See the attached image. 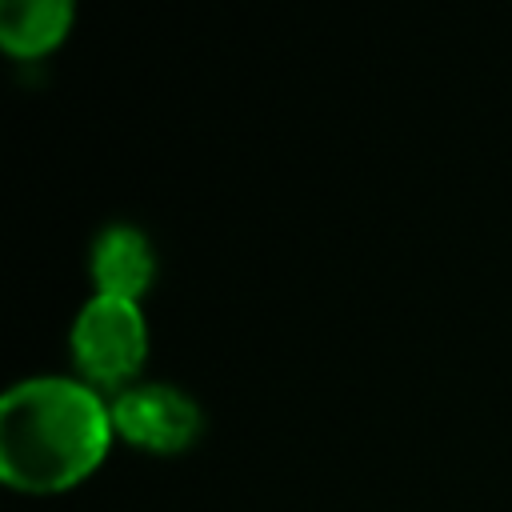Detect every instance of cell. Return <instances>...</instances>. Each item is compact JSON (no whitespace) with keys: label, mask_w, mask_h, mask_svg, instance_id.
I'll return each instance as SVG.
<instances>
[{"label":"cell","mask_w":512,"mask_h":512,"mask_svg":"<svg viewBox=\"0 0 512 512\" xmlns=\"http://www.w3.org/2000/svg\"><path fill=\"white\" fill-rule=\"evenodd\" d=\"M88 272L100 296H120L140 304V296L156 280V248L136 224H108L92 240Z\"/></svg>","instance_id":"obj_4"},{"label":"cell","mask_w":512,"mask_h":512,"mask_svg":"<svg viewBox=\"0 0 512 512\" xmlns=\"http://www.w3.org/2000/svg\"><path fill=\"white\" fill-rule=\"evenodd\" d=\"M76 20L72 0H12L0 8V44L12 56H44Z\"/></svg>","instance_id":"obj_5"},{"label":"cell","mask_w":512,"mask_h":512,"mask_svg":"<svg viewBox=\"0 0 512 512\" xmlns=\"http://www.w3.org/2000/svg\"><path fill=\"white\" fill-rule=\"evenodd\" d=\"M68 348L84 384L108 388V392L136 384L148 356V324L140 304L92 292L72 320Z\"/></svg>","instance_id":"obj_2"},{"label":"cell","mask_w":512,"mask_h":512,"mask_svg":"<svg viewBox=\"0 0 512 512\" xmlns=\"http://www.w3.org/2000/svg\"><path fill=\"white\" fill-rule=\"evenodd\" d=\"M108 404H112L116 436H124L132 448L152 452V456L184 452L188 444H196L204 428L200 404L168 380H136L120 388Z\"/></svg>","instance_id":"obj_3"},{"label":"cell","mask_w":512,"mask_h":512,"mask_svg":"<svg viewBox=\"0 0 512 512\" xmlns=\"http://www.w3.org/2000/svg\"><path fill=\"white\" fill-rule=\"evenodd\" d=\"M116 424L100 388L76 376H28L0 400V476L16 492H64L88 480Z\"/></svg>","instance_id":"obj_1"}]
</instances>
